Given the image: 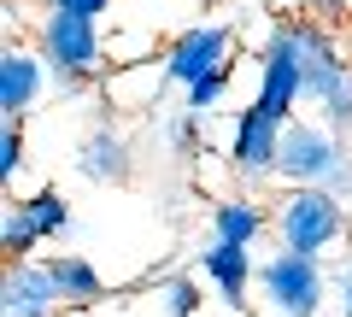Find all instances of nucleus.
I'll return each mask as SVG.
<instances>
[{
	"label": "nucleus",
	"instance_id": "obj_1",
	"mask_svg": "<svg viewBox=\"0 0 352 317\" xmlns=\"http://www.w3.org/2000/svg\"><path fill=\"white\" fill-rule=\"evenodd\" d=\"M36 47H41V59H47V71H53V83H59L65 100L82 94L88 83L100 76V59H106L100 18L59 12V6H47V12L36 18Z\"/></svg>",
	"mask_w": 352,
	"mask_h": 317
},
{
	"label": "nucleus",
	"instance_id": "obj_2",
	"mask_svg": "<svg viewBox=\"0 0 352 317\" xmlns=\"http://www.w3.org/2000/svg\"><path fill=\"white\" fill-rule=\"evenodd\" d=\"M346 206L352 200H340L335 188H288L276 206H270V212H276V241L288 247V253L323 259L329 247L346 241V229H352Z\"/></svg>",
	"mask_w": 352,
	"mask_h": 317
},
{
	"label": "nucleus",
	"instance_id": "obj_3",
	"mask_svg": "<svg viewBox=\"0 0 352 317\" xmlns=\"http://www.w3.org/2000/svg\"><path fill=\"white\" fill-rule=\"evenodd\" d=\"M346 165H352L346 135H335L323 118H294V124L282 129V165H276V177L288 182V188H329Z\"/></svg>",
	"mask_w": 352,
	"mask_h": 317
},
{
	"label": "nucleus",
	"instance_id": "obj_4",
	"mask_svg": "<svg viewBox=\"0 0 352 317\" xmlns=\"http://www.w3.org/2000/svg\"><path fill=\"white\" fill-rule=\"evenodd\" d=\"M264 53H276V59L305 83V100H317V89H323L329 76L346 71L335 30L317 24V18H288V24H276V30H270V41H264Z\"/></svg>",
	"mask_w": 352,
	"mask_h": 317
},
{
	"label": "nucleus",
	"instance_id": "obj_5",
	"mask_svg": "<svg viewBox=\"0 0 352 317\" xmlns=\"http://www.w3.org/2000/svg\"><path fill=\"white\" fill-rule=\"evenodd\" d=\"M258 294H264V305L282 311V317H317V311H323V294H329L323 259L288 253V247H282L276 259H264V265H258Z\"/></svg>",
	"mask_w": 352,
	"mask_h": 317
},
{
	"label": "nucleus",
	"instance_id": "obj_6",
	"mask_svg": "<svg viewBox=\"0 0 352 317\" xmlns=\"http://www.w3.org/2000/svg\"><path fill=\"white\" fill-rule=\"evenodd\" d=\"M71 229V200L59 188H36L24 200L6 206V223H0V247H6V265H24L41 241Z\"/></svg>",
	"mask_w": 352,
	"mask_h": 317
},
{
	"label": "nucleus",
	"instance_id": "obj_7",
	"mask_svg": "<svg viewBox=\"0 0 352 317\" xmlns=\"http://www.w3.org/2000/svg\"><path fill=\"white\" fill-rule=\"evenodd\" d=\"M282 118H270L258 100H247L235 112V124H229V171L235 177H247V182H264V177H276V165H282Z\"/></svg>",
	"mask_w": 352,
	"mask_h": 317
},
{
	"label": "nucleus",
	"instance_id": "obj_8",
	"mask_svg": "<svg viewBox=\"0 0 352 317\" xmlns=\"http://www.w3.org/2000/svg\"><path fill=\"white\" fill-rule=\"evenodd\" d=\"M229 53H235V30L229 24H188L176 30L170 47H164V83H176V89H194L200 76L212 71H229Z\"/></svg>",
	"mask_w": 352,
	"mask_h": 317
},
{
	"label": "nucleus",
	"instance_id": "obj_9",
	"mask_svg": "<svg viewBox=\"0 0 352 317\" xmlns=\"http://www.w3.org/2000/svg\"><path fill=\"white\" fill-rule=\"evenodd\" d=\"M65 294L53 282L47 265L24 259V265H6V282H0V317H59Z\"/></svg>",
	"mask_w": 352,
	"mask_h": 317
},
{
	"label": "nucleus",
	"instance_id": "obj_10",
	"mask_svg": "<svg viewBox=\"0 0 352 317\" xmlns=\"http://www.w3.org/2000/svg\"><path fill=\"white\" fill-rule=\"evenodd\" d=\"M47 59L41 47H6L0 53V112L6 118H24L30 106L47 94Z\"/></svg>",
	"mask_w": 352,
	"mask_h": 317
},
{
	"label": "nucleus",
	"instance_id": "obj_11",
	"mask_svg": "<svg viewBox=\"0 0 352 317\" xmlns=\"http://www.w3.org/2000/svg\"><path fill=\"white\" fill-rule=\"evenodd\" d=\"M200 276L212 282L217 294H223L229 305H247V282L258 276V265H252V247H235V241H212L200 253Z\"/></svg>",
	"mask_w": 352,
	"mask_h": 317
},
{
	"label": "nucleus",
	"instance_id": "obj_12",
	"mask_svg": "<svg viewBox=\"0 0 352 317\" xmlns=\"http://www.w3.org/2000/svg\"><path fill=\"white\" fill-rule=\"evenodd\" d=\"M76 171H82L88 182H124L129 177V141L118 135L112 124H94L76 141Z\"/></svg>",
	"mask_w": 352,
	"mask_h": 317
},
{
	"label": "nucleus",
	"instance_id": "obj_13",
	"mask_svg": "<svg viewBox=\"0 0 352 317\" xmlns=\"http://www.w3.org/2000/svg\"><path fill=\"white\" fill-rule=\"evenodd\" d=\"M264 229H276V212H264L247 194H229L212 206V241H235V247H258Z\"/></svg>",
	"mask_w": 352,
	"mask_h": 317
},
{
	"label": "nucleus",
	"instance_id": "obj_14",
	"mask_svg": "<svg viewBox=\"0 0 352 317\" xmlns=\"http://www.w3.org/2000/svg\"><path fill=\"white\" fill-rule=\"evenodd\" d=\"M47 270H53V282H59L65 305H94V300H106V276L88 265L82 253H53Z\"/></svg>",
	"mask_w": 352,
	"mask_h": 317
},
{
	"label": "nucleus",
	"instance_id": "obj_15",
	"mask_svg": "<svg viewBox=\"0 0 352 317\" xmlns=\"http://www.w3.org/2000/svg\"><path fill=\"white\" fill-rule=\"evenodd\" d=\"M311 106H317V118H323L335 135H346V141H352V65L329 76L323 89H317V100H311Z\"/></svg>",
	"mask_w": 352,
	"mask_h": 317
},
{
	"label": "nucleus",
	"instance_id": "obj_16",
	"mask_svg": "<svg viewBox=\"0 0 352 317\" xmlns=\"http://www.w3.org/2000/svg\"><path fill=\"white\" fill-rule=\"evenodd\" d=\"M30 165V141H24V118H6L0 124V177L12 182L18 171Z\"/></svg>",
	"mask_w": 352,
	"mask_h": 317
},
{
	"label": "nucleus",
	"instance_id": "obj_17",
	"mask_svg": "<svg viewBox=\"0 0 352 317\" xmlns=\"http://www.w3.org/2000/svg\"><path fill=\"white\" fill-rule=\"evenodd\" d=\"M223 94H229V71H212V76H200L194 89H182V112L206 118V112H217V106H223Z\"/></svg>",
	"mask_w": 352,
	"mask_h": 317
},
{
	"label": "nucleus",
	"instance_id": "obj_18",
	"mask_svg": "<svg viewBox=\"0 0 352 317\" xmlns=\"http://www.w3.org/2000/svg\"><path fill=\"white\" fill-rule=\"evenodd\" d=\"M159 305H164V317H194L200 311V282L194 276H164L159 282Z\"/></svg>",
	"mask_w": 352,
	"mask_h": 317
},
{
	"label": "nucleus",
	"instance_id": "obj_19",
	"mask_svg": "<svg viewBox=\"0 0 352 317\" xmlns=\"http://www.w3.org/2000/svg\"><path fill=\"white\" fill-rule=\"evenodd\" d=\"M200 124H206V118L182 112L170 129H164V135H170V147H176V153H206V135H200Z\"/></svg>",
	"mask_w": 352,
	"mask_h": 317
},
{
	"label": "nucleus",
	"instance_id": "obj_20",
	"mask_svg": "<svg viewBox=\"0 0 352 317\" xmlns=\"http://www.w3.org/2000/svg\"><path fill=\"white\" fill-rule=\"evenodd\" d=\"M47 6H59V12H82V18H106V12H112V0H47Z\"/></svg>",
	"mask_w": 352,
	"mask_h": 317
},
{
	"label": "nucleus",
	"instance_id": "obj_21",
	"mask_svg": "<svg viewBox=\"0 0 352 317\" xmlns=\"http://www.w3.org/2000/svg\"><path fill=\"white\" fill-rule=\"evenodd\" d=\"M305 6H311L317 18H346L352 12V0H305Z\"/></svg>",
	"mask_w": 352,
	"mask_h": 317
},
{
	"label": "nucleus",
	"instance_id": "obj_22",
	"mask_svg": "<svg viewBox=\"0 0 352 317\" xmlns=\"http://www.w3.org/2000/svg\"><path fill=\"white\" fill-rule=\"evenodd\" d=\"M340 317H352V270L340 276Z\"/></svg>",
	"mask_w": 352,
	"mask_h": 317
}]
</instances>
